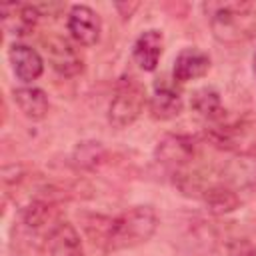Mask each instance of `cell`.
I'll use <instances>...</instances> for the list:
<instances>
[{"label": "cell", "instance_id": "1", "mask_svg": "<svg viewBox=\"0 0 256 256\" xmlns=\"http://www.w3.org/2000/svg\"><path fill=\"white\" fill-rule=\"evenodd\" d=\"M96 234L90 236L92 242L106 252H114L148 242L156 232L158 216L152 206H134L112 218L96 216Z\"/></svg>", "mask_w": 256, "mask_h": 256}, {"label": "cell", "instance_id": "2", "mask_svg": "<svg viewBox=\"0 0 256 256\" xmlns=\"http://www.w3.org/2000/svg\"><path fill=\"white\" fill-rule=\"evenodd\" d=\"M256 24V14L250 4L244 2H224L212 6L210 28L220 42L238 44L252 36Z\"/></svg>", "mask_w": 256, "mask_h": 256}, {"label": "cell", "instance_id": "3", "mask_svg": "<svg viewBox=\"0 0 256 256\" xmlns=\"http://www.w3.org/2000/svg\"><path fill=\"white\" fill-rule=\"evenodd\" d=\"M146 104L144 86L136 80H122L108 106V122L114 128H126L138 120Z\"/></svg>", "mask_w": 256, "mask_h": 256}, {"label": "cell", "instance_id": "4", "mask_svg": "<svg viewBox=\"0 0 256 256\" xmlns=\"http://www.w3.org/2000/svg\"><path fill=\"white\" fill-rule=\"evenodd\" d=\"M68 32L80 46H94L100 40V16L84 4H76L68 12Z\"/></svg>", "mask_w": 256, "mask_h": 256}, {"label": "cell", "instance_id": "5", "mask_svg": "<svg viewBox=\"0 0 256 256\" xmlns=\"http://www.w3.org/2000/svg\"><path fill=\"white\" fill-rule=\"evenodd\" d=\"M220 182L232 188L234 192L250 190L256 186V156L252 154H238L228 160L220 172Z\"/></svg>", "mask_w": 256, "mask_h": 256}, {"label": "cell", "instance_id": "6", "mask_svg": "<svg viewBox=\"0 0 256 256\" xmlns=\"http://www.w3.org/2000/svg\"><path fill=\"white\" fill-rule=\"evenodd\" d=\"M44 50L50 66L60 74V76H76L82 72V60L78 52L60 36H48L44 38Z\"/></svg>", "mask_w": 256, "mask_h": 256}, {"label": "cell", "instance_id": "7", "mask_svg": "<svg viewBox=\"0 0 256 256\" xmlns=\"http://www.w3.org/2000/svg\"><path fill=\"white\" fill-rule=\"evenodd\" d=\"M182 94L174 82L158 78L150 96V112L158 120H172L182 112Z\"/></svg>", "mask_w": 256, "mask_h": 256}, {"label": "cell", "instance_id": "8", "mask_svg": "<svg viewBox=\"0 0 256 256\" xmlns=\"http://www.w3.org/2000/svg\"><path fill=\"white\" fill-rule=\"evenodd\" d=\"M194 154H196V146L188 136L168 134L156 146V160L166 166H172L176 172L184 170L188 162L194 158Z\"/></svg>", "mask_w": 256, "mask_h": 256}, {"label": "cell", "instance_id": "9", "mask_svg": "<svg viewBox=\"0 0 256 256\" xmlns=\"http://www.w3.org/2000/svg\"><path fill=\"white\" fill-rule=\"evenodd\" d=\"M8 58H10V64H12L16 78L26 82V84L38 80L44 72V60L32 46L12 44L8 50Z\"/></svg>", "mask_w": 256, "mask_h": 256}, {"label": "cell", "instance_id": "10", "mask_svg": "<svg viewBox=\"0 0 256 256\" xmlns=\"http://www.w3.org/2000/svg\"><path fill=\"white\" fill-rule=\"evenodd\" d=\"M162 46H164V36L160 30H156V28L144 30L132 46L134 62L146 72L156 70L160 56H162Z\"/></svg>", "mask_w": 256, "mask_h": 256}, {"label": "cell", "instance_id": "11", "mask_svg": "<svg viewBox=\"0 0 256 256\" xmlns=\"http://www.w3.org/2000/svg\"><path fill=\"white\" fill-rule=\"evenodd\" d=\"M210 68V58L206 52H202L200 48H184L176 60H174V68H172V78L174 82H190L196 78H202Z\"/></svg>", "mask_w": 256, "mask_h": 256}, {"label": "cell", "instance_id": "12", "mask_svg": "<svg viewBox=\"0 0 256 256\" xmlns=\"http://www.w3.org/2000/svg\"><path fill=\"white\" fill-rule=\"evenodd\" d=\"M50 256H84V246L78 230L70 222H58L48 234Z\"/></svg>", "mask_w": 256, "mask_h": 256}, {"label": "cell", "instance_id": "13", "mask_svg": "<svg viewBox=\"0 0 256 256\" xmlns=\"http://www.w3.org/2000/svg\"><path fill=\"white\" fill-rule=\"evenodd\" d=\"M2 14V24L10 34L24 36L28 34L36 22H38V8L32 4H2L0 8Z\"/></svg>", "mask_w": 256, "mask_h": 256}, {"label": "cell", "instance_id": "14", "mask_svg": "<svg viewBox=\"0 0 256 256\" xmlns=\"http://www.w3.org/2000/svg\"><path fill=\"white\" fill-rule=\"evenodd\" d=\"M12 98L18 110L30 120H42L48 112V96L42 88H36V86L16 88L12 92Z\"/></svg>", "mask_w": 256, "mask_h": 256}, {"label": "cell", "instance_id": "15", "mask_svg": "<svg viewBox=\"0 0 256 256\" xmlns=\"http://www.w3.org/2000/svg\"><path fill=\"white\" fill-rule=\"evenodd\" d=\"M202 200L208 208V212L212 214H228L234 212L240 206V196L238 192H234L232 188H228L222 182H214L206 188V192L202 194Z\"/></svg>", "mask_w": 256, "mask_h": 256}, {"label": "cell", "instance_id": "16", "mask_svg": "<svg viewBox=\"0 0 256 256\" xmlns=\"http://www.w3.org/2000/svg\"><path fill=\"white\" fill-rule=\"evenodd\" d=\"M190 106L192 110L202 116L204 120H220L224 116V106H222V98L218 94V90L206 86V88H198L192 98H190Z\"/></svg>", "mask_w": 256, "mask_h": 256}, {"label": "cell", "instance_id": "17", "mask_svg": "<svg viewBox=\"0 0 256 256\" xmlns=\"http://www.w3.org/2000/svg\"><path fill=\"white\" fill-rule=\"evenodd\" d=\"M104 158V148L100 142H82L74 150V160L84 168H94Z\"/></svg>", "mask_w": 256, "mask_h": 256}, {"label": "cell", "instance_id": "18", "mask_svg": "<svg viewBox=\"0 0 256 256\" xmlns=\"http://www.w3.org/2000/svg\"><path fill=\"white\" fill-rule=\"evenodd\" d=\"M216 256H256V246L246 238H232L218 248Z\"/></svg>", "mask_w": 256, "mask_h": 256}, {"label": "cell", "instance_id": "19", "mask_svg": "<svg viewBox=\"0 0 256 256\" xmlns=\"http://www.w3.org/2000/svg\"><path fill=\"white\" fill-rule=\"evenodd\" d=\"M254 74H256V52H254Z\"/></svg>", "mask_w": 256, "mask_h": 256}]
</instances>
